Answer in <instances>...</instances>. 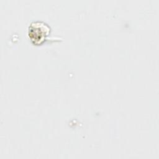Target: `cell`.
<instances>
[{
  "mask_svg": "<svg viewBox=\"0 0 159 159\" xmlns=\"http://www.w3.org/2000/svg\"><path fill=\"white\" fill-rule=\"evenodd\" d=\"M50 33L49 25L42 21L31 22L28 29V35L31 42L35 45H40L47 40Z\"/></svg>",
  "mask_w": 159,
  "mask_h": 159,
  "instance_id": "cell-1",
  "label": "cell"
}]
</instances>
